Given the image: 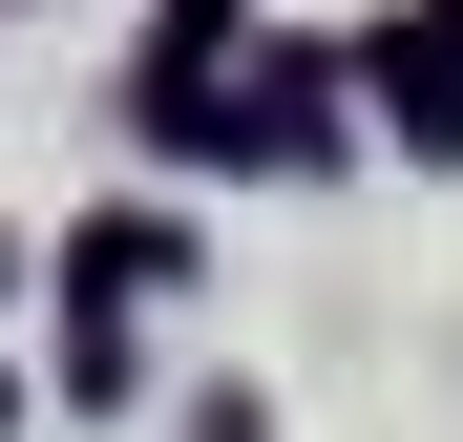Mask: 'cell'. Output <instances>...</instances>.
I'll list each match as a JSON object with an SVG mask.
<instances>
[{
    "mask_svg": "<svg viewBox=\"0 0 463 442\" xmlns=\"http://www.w3.org/2000/svg\"><path fill=\"white\" fill-rule=\"evenodd\" d=\"M190 22H211V0H190Z\"/></svg>",
    "mask_w": 463,
    "mask_h": 442,
    "instance_id": "1",
    "label": "cell"
}]
</instances>
